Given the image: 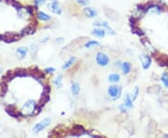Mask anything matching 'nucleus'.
<instances>
[{"instance_id":"1","label":"nucleus","mask_w":168,"mask_h":138,"mask_svg":"<svg viewBox=\"0 0 168 138\" xmlns=\"http://www.w3.org/2000/svg\"><path fill=\"white\" fill-rule=\"evenodd\" d=\"M51 120L49 119V118H47V119H44L43 120L39 121L38 123H36L34 127H33V133H38L42 131V130L46 129L49 125L51 124Z\"/></svg>"},{"instance_id":"23","label":"nucleus","mask_w":168,"mask_h":138,"mask_svg":"<svg viewBox=\"0 0 168 138\" xmlns=\"http://www.w3.org/2000/svg\"><path fill=\"white\" fill-rule=\"evenodd\" d=\"M108 80L110 82H118L120 80V76L118 74H111L108 77Z\"/></svg>"},{"instance_id":"22","label":"nucleus","mask_w":168,"mask_h":138,"mask_svg":"<svg viewBox=\"0 0 168 138\" xmlns=\"http://www.w3.org/2000/svg\"><path fill=\"white\" fill-rule=\"evenodd\" d=\"M162 81L163 85H165V87L168 88V73L167 72H165L162 75V78H161Z\"/></svg>"},{"instance_id":"14","label":"nucleus","mask_w":168,"mask_h":138,"mask_svg":"<svg viewBox=\"0 0 168 138\" xmlns=\"http://www.w3.org/2000/svg\"><path fill=\"white\" fill-rule=\"evenodd\" d=\"M121 70H122V73H123L124 75L129 74V73L131 72V64H130V63H128V62L122 63Z\"/></svg>"},{"instance_id":"30","label":"nucleus","mask_w":168,"mask_h":138,"mask_svg":"<svg viewBox=\"0 0 168 138\" xmlns=\"http://www.w3.org/2000/svg\"><path fill=\"white\" fill-rule=\"evenodd\" d=\"M126 107H125V105L124 104H121V105H120V107H119V109H120V110L122 112V113H126V108H125Z\"/></svg>"},{"instance_id":"25","label":"nucleus","mask_w":168,"mask_h":138,"mask_svg":"<svg viewBox=\"0 0 168 138\" xmlns=\"http://www.w3.org/2000/svg\"><path fill=\"white\" fill-rule=\"evenodd\" d=\"M138 22V19L136 17H134V16H133V17H131L129 19V23H130V26L131 27H134L136 26V23Z\"/></svg>"},{"instance_id":"27","label":"nucleus","mask_w":168,"mask_h":138,"mask_svg":"<svg viewBox=\"0 0 168 138\" xmlns=\"http://www.w3.org/2000/svg\"><path fill=\"white\" fill-rule=\"evenodd\" d=\"M51 87L49 86V85H45L44 88H43V93L41 95H48V94H50V92H51Z\"/></svg>"},{"instance_id":"4","label":"nucleus","mask_w":168,"mask_h":138,"mask_svg":"<svg viewBox=\"0 0 168 138\" xmlns=\"http://www.w3.org/2000/svg\"><path fill=\"white\" fill-rule=\"evenodd\" d=\"M96 63L100 66H106L109 64V58L106 54L99 52L96 55Z\"/></svg>"},{"instance_id":"35","label":"nucleus","mask_w":168,"mask_h":138,"mask_svg":"<svg viewBox=\"0 0 168 138\" xmlns=\"http://www.w3.org/2000/svg\"><path fill=\"white\" fill-rule=\"evenodd\" d=\"M1 72H2V68H0V74H1Z\"/></svg>"},{"instance_id":"7","label":"nucleus","mask_w":168,"mask_h":138,"mask_svg":"<svg viewBox=\"0 0 168 138\" xmlns=\"http://www.w3.org/2000/svg\"><path fill=\"white\" fill-rule=\"evenodd\" d=\"M5 110H6V112L10 117H13V118H15V119H19L20 117H22V113H18L17 111H16L15 107L12 105H7V107L5 108Z\"/></svg>"},{"instance_id":"20","label":"nucleus","mask_w":168,"mask_h":138,"mask_svg":"<svg viewBox=\"0 0 168 138\" xmlns=\"http://www.w3.org/2000/svg\"><path fill=\"white\" fill-rule=\"evenodd\" d=\"M62 79H63V76L62 75H59V76H57L56 77V79L53 80V84L55 85V86L60 89V88H62Z\"/></svg>"},{"instance_id":"16","label":"nucleus","mask_w":168,"mask_h":138,"mask_svg":"<svg viewBox=\"0 0 168 138\" xmlns=\"http://www.w3.org/2000/svg\"><path fill=\"white\" fill-rule=\"evenodd\" d=\"M92 34L93 36H97V38H104L106 36V31L105 30H102V29H95L92 31Z\"/></svg>"},{"instance_id":"26","label":"nucleus","mask_w":168,"mask_h":138,"mask_svg":"<svg viewBox=\"0 0 168 138\" xmlns=\"http://www.w3.org/2000/svg\"><path fill=\"white\" fill-rule=\"evenodd\" d=\"M41 109H42V107L40 105H36V107L34 108V111H33V114L32 115H36L38 116L40 112H41Z\"/></svg>"},{"instance_id":"6","label":"nucleus","mask_w":168,"mask_h":138,"mask_svg":"<svg viewBox=\"0 0 168 138\" xmlns=\"http://www.w3.org/2000/svg\"><path fill=\"white\" fill-rule=\"evenodd\" d=\"M93 25H95V26H102V27H104L105 29L106 30V32H108V34H111V35H115V31H114L111 27H110L108 25V23H106V22H104V21H96L93 23Z\"/></svg>"},{"instance_id":"12","label":"nucleus","mask_w":168,"mask_h":138,"mask_svg":"<svg viewBox=\"0 0 168 138\" xmlns=\"http://www.w3.org/2000/svg\"><path fill=\"white\" fill-rule=\"evenodd\" d=\"M27 52H28V49L27 48L21 47V48H19L17 51H16V54H17L19 59H23V58L25 57V55H26Z\"/></svg>"},{"instance_id":"11","label":"nucleus","mask_w":168,"mask_h":138,"mask_svg":"<svg viewBox=\"0 0 168 138\" xmlns=\"http://www.w3.org/2000/svg\"><path fill=\"white\" fill-rule=\"evenodd\" d=\"M84 13L88 18H95L97 16V11L93 8H86L84 10Z\"/></svg>"},{"instance_id":"9","label":"nucleus","mask_w":168,"mask_h":138,"mask_svg":"<svg viewBox=\"0 0 168 138\" xmlns=\"http://www.w3.org/2000/svg\"><path fill=\"white\" fill-rule=\"evenodd\" d=\"M35 107H36V102H35V101L34 100H28L27 102L23 105L21 113L23 112L24 110H28V111H31L32 110V111H34ZM32 114H33V112H32Z\"/></svg>"},{"instance_id":"33","label":"nucleus","mask_w":168,"mask_h":138,"mask_svg":"<svg viewBox=\"0 0 168 138\" xmlns=\"http://www.w3.org/2000/svg\"><path fill=\"white\" fill-rule=\"evenodd\" d=\"M46 0H35V4L36 6L38 5H41V4H43Z\"/></svg>"},{"instance_id":"3","label":"nucleus","mask_w":168,"mask_h":138,"mask_svg":"<svg viewBox=\"0 0 168 138\" xmlns=\"http://www.w3.org/2000/svg\"><path fill=\"white\" fill-rule=\"evenodd\" d=\"M108 94L113 97L114 100H117L121 97V88L115 86V85H112L108 88Z\"/></svg>"},{"instance_id":"29","label":"nucleus","mask_w":168,"mask_h":138,"mask_svg":"<svg viewBox=\"0 0 168 138\" xmlns=\"http://www.w3.org/2000/svg\"><path fill=\"white\" fill-rule=\"evenodd\" d=\"M138 92H139V89H138V87H136V88H134V92H133V93H134V94H133V101H134V100H136V97L138 96Z\"/></svg>"},{"instance_id":"34","label":"nucleus","mask_w":168,"mask_h":138,"mask_svg":"<svg viewBox=\"0 0 168 138\" xmlns=\"http://www.w3.org/2000/svg\"><path fill=\"white\" fill-rule=\"evenodd\" d=\"M4 38H5V35H0V41H4Z\"/></svg>"},{"instance_id":"28","label":"nucleus","mask_w":168,"mask_h":138,"mask_svg":"<svg viewBox=\"0 0 168 138\" xmlns=\"http://www.w3.org/2000/svg\"><path fill=\"white\" fill-rule=\"evenodd\" d=\"M25 10H26V12L28 14H30V15H33L34 14V8L31 7V6H26L25 7Z\"/></svg>"},{"instance_id":"19","label":"nucleus","mask_w":168,"mask_h":138,"mask_svg":"<svg viewBox=\"0 0 168 138\" xmlns=\"http://www.w3.org/2000/svg\"><path fill=\"white\" fill-rule=\"evenodd\" d=\"M80 91V86L77 83H72L71 85V92L74 95H77L79 94V92Z\"/></svg>"},{"instance_id":"2","label":"nucleus","mask_w":168,"mask_h":138,"mask_svg":"<svg viewBox=\"0 0 168 138\" xmlns=\"http://www.w3.org/2000/svg\"><path fill=\"white\" fill-rule=\"evenodd\" d=\"M70 135L73 136H80L83 135H87V131L84 129V127L80 124H75L73 126V129L70 133Z\"/></svg>"},{"instance_id":"17","label":"nucleus","mask_w":168,"mask_h":138,"mask_svg":"<svg viewBox=\"0 0 168 138\" xmlns=\"http://www.w3.org/2000/svg\"><path fill=\"white\" fill-rule=\"evenodd\" d=\"M125 107H128V108H132L133 107V99L131 98L129 94H126L125 95V98H124V103Z\"/></svg>"},{"instance_id":"24","label":"nucleus","mask_w":168,"mask_h":138,"mask_svg":"<svg viewBox=\"0 0 168 138\" xmlns=\"http://www.w3.org/2000/svg\"><path fill=\"white\" fill-rule=\"evenodd\" d=\"M98 45H99V42L95 41V40H89V41L85 44V47L89 49V48H92L93 46H98Z\"/></svg>"},{"instance_id":"13","label":"nucleus","mask_w":168,"mask_h":138,"mask_svg":"<svg viewBox=\"0 0 168 138\" xmlns=\"http://www.w3.org/2000/svg\"><path fill=\"white\" fill-rule=\"evenodd\" d=\"M15 78H25L28 76V72L24 69H17L14 71Z\"/></svg>"},{"instance_id":"10","label":"nucleus","mask_w":168,"mask_h":138,"mask_svg":"<svg viewBox=\"0 0 168 138\" xmlns=\"http://www.w3.org/2000/svg\"><path fill=\"white\" fill-rule=\"evenodd\" d=\"M141 42L142 44L146 47L147 49V51H149L150 53H152V54H155V53H157V51H156V49L153 48V46L151 45L150 42L149 41V39H141Z\"/></svg>"},{"instance_id":"5","label":"nucleus","mask_w":168,"mask_h":138,"mask_svg":"<svg viewBox=\"0 0 168 138\" xmlns=\"http://www.w3.org/2000/svg\"><path fill=\"white\" fill-rule=\"evenodd\" d=\"M139 60L142 64V66L144 69H147L149 68L150 64H151V58L149 55L147 54H142L139 56Z\"/></svg>"},{"instance_id":"21","label":"nucleus","mask_w":168,"mask_h":138,"mask_svg":"<svg viewBox=\"0 0 168 138\" xmlns=\"http://www.w3.org/2000/svg\"><path fill=\"white\" fill-rule=\"evenodd\" d=\"M132 32H133L134 34L137 35L138 36H145L144 31H143V30H141L140 28H139V27H137V26L132 27Z\"/></svg>"},{"instance_id":"18","label":"nucleus","mask_w":168,"mask_h":138,"mask_svg":"<svg viewBox=\"0 0 168 138\" xmlns=\"http://www.w3.org/2000/svg\"><path fill=\"white\" fill-rule=\"evenodd\" d=\"M75 61H76L75 57H71L68 61H67V62L64 64V66H62V69H63V70H64V69H68L71 66H73V64L75 63Z\"/></svg>"},{"instance_id":"32","label":"nucleus","mask_w":168,"mask_h":138,"mask_svg":"<svg viewBox=\"0 0 168 138\" xmlns=\"http://www.w3.org/2000/svg\"><path fill=\"white\" fill-rule=\"evenodd\" d=\"M54 71H55V69L53 68V67H47L46 69H45V72H47V73H51H51L54 72Z\"/></svg>"},{"instance_id":"8","label":"nucleus","mask_w":168,"mask_h":138,"mask_svg":"<svg viewBox=\"0 0 168 138\" xmlns=\"http://www.w3.org/2000/svg\"><path fill=\"white\" fill-rule=\"evenodd\" d=\"M51 10L53 12V13L55 14H61L62 13V9L60 8V5H59V2L57 1V0H53V1L51 3Z\"/></svg>"},{"instance_id":"15","label":"nucleus","mask_w":168,"mask_h":138,"mask_svg":"<svg viewBox=\"0 0 168 138\" xmlns=\"http://www.w3.org/2000/svg\"><path fill=\"white\" fill-rule=\"evenodd\" d=\"M38 18L39 20H41V21H43V22H48V21H50L51 20V16H49L48 14L44 13V12H42V11H38Z\"/></svg>"},{"instance_id":"31","label":"nucleus","mask_w":168,"mask_h":138,"mask_svg":"<svg viewBox=\"0 0 168 138\" xmlns=\"http://www.w3.org/2000/svg\"><path fill=\"white\" fill-rule=\"evenodd\" d=\"M77 2L79 4H80V5H82V6H86L89 3L87 0H77Z\"/></svg>"}]
</instances>
